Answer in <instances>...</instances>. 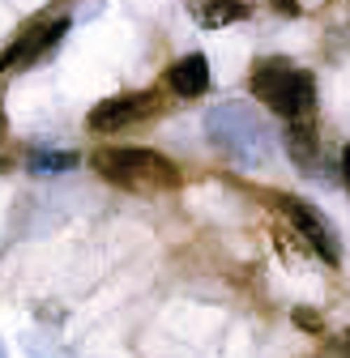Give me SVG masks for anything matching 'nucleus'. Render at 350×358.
<instances>
[{
	"label": "nucleus",
	"instance_id": "obj_9",
	"mask_svg": "<svg viewBox=\"0 0 350 358\" xmlns=\"http://www.w3.org/2000/svg\"><path fill=\"white\" fill-rule=\"evenodd\" d=\"M342 175H346V188H350V150H342Z\"/></svg>",
	"mask_w": 350,
	"mask_h": 358
},
{
	"label": "nucleus",
	"instance_id": "obj_8",
	"mask_svg": "<svg viewBox=\"0 0 350 358\" xmlns=\"http://www.w3.org/2000/svg\"><path fill=\"white\" fill-rule=\"evenodd\" d=\"M274 9H278V13H286V17H295V13H299L295 0H274Z\"/></svg>",
	"mask_w": 350,
	"mask_h": 358
},
{
	"label": "nucleus",
	"instance_id": "obj_3",
	"mask_svg": "<svg viewBox=\"0 0 350 358\" xmlns=\"http://www.w3.org/2000/svg\"><path fill=\"white\" fill-rule=\"evenodd\" d=\"M282 213L299 227V235L308 239V248L325 260V264H337L342 260V248H337V231L329 227V222L308 205V201H299V196H282Z\"/></svg>",
	"mask_w": 350,
	"mask_h": 358
},
{
	"label": "nucleus",
	"instance_id": "obj_6",
	"mask_svg": "<svg viewBox=\"0 0 350 358\" xmlns=\"http://www.w3.org/2000/svg\"><path fill=\"white\" fill-rule=\"evenodd\" d=\"M167 85L175 90L180 99H197L209 90V60L205 56H184V60H175L167 69Z\"/></svg>",
	"mask_w": 350,
	"mask_h": 358
},
{
	"label": "nucleus",
	"instance_id": "obj_10",
	"mask_svg": "<svg viewBox=\"0 0 350 358\" xmlns=\"http://www.w3.org/2000/svg\"><path fill=\"white\" fill-rule=\"evenodd\" d=\"M342 345H346V358H350V333H346V337H342Z\"/></svg>",
	"mask_w": 350,
	"mask_h": 358
},
{
	"label": "nucleus",
	"instance_id": "obj_7",
	"mask_svg": "<svg viewBox=\"0 0 350 358\" xmlns=\"http://www.w3.org/2000/svg\"><path fill=\"white\" fill-rule=\"evenodd\" d=\"M188 13L197 17V26L205 30H223L231 22H244L252 9L244 5V0H188Z\"/></svg>",
	"mask_w": 350,
	"mask_h": 358
},
{
	"label": "nucleus",
	"instance_id": "obj_5",
	"mask_svg": "<svg viewBox=\"0 0 350 358\" xmlns=\"http://www.w3.org/2000/svg\"><path fill=\"white\" fill-rule=\"evenodd\" d=\"M154 111V94H120V99H107L90 111V128L94 132H120L128 124H137Z\"/></svg>",
	"mask_w": 350,
	"mask_h": 358
},
{
	"label": "nucleus",
	"instance_id": "obj_1",
	"mask_svg": "<svg viewBox=\"0 0 350 358\" xmlns=\"http://www.w3.org/2000/svg\"><path fill=\"white\" fill-rule=\"evenodd\" d=\"M252 99H260L270 111H278L286 124L290 120H316V81L286 60H260L252 69Z\"/></svg>",
	"mask_w": 350,
	"mask_h": 358
},
{
	"label": "nucleus",
	"instance_id": "obj_2",
	"mask_svg": "<svg viewBox=\"0 0 350 358\" xmlns=\"http://www.w3.org/2000/svg\"><path fill=\"white\" fill-rule=\"evenodd\" d=\"M94 171L128 192H167L180 184V166L154 150H99Z\"/></svg>",
	"mask_w": 350,
	"mask_h": 358
},
{
	"label": "nucleus",
	"instance_id": "obj_4",
	"mask_svg": "<svg viewBox=\"0 0 350 358\" xmlns=\"http://www.w3.org/2000/svg\"><path fill=\"white\" fill-rule=\"evenodd\" d=\"M60 34H69V17H56L52 26H48V22L30 26L22 38H13V48L5 52V73H22L26 64H34L43 52H52V48H56V38H60Z\"/></svg>",
	"mask_w": 350,
	"mask_h": 358
}]
</instances>
